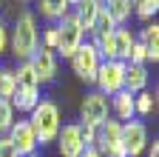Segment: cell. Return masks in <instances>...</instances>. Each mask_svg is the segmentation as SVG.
<instances>
[{
	"mask_svg": "<svg viewBox=\"0 0 159 157\" xmlns=\"http://www.w3.org/2000/svg\"><path fill=\"white\" fill-rule=\"evenodd\" d=\"M37 46H40L37 17L31 12H23V14L17 17L14 29L9 32V49H11V54L17 57L20 63H26V60H31V54H34Z\"/></svg>",
	"mask_w": 159,
	"mask_h": 157,
	"instance_id": "7a4b0ae2",
	"label": "cell"
},
{
	"mask_svg": "<svg viewBox=\"0 0 159 157\" xmlns=\"http://www.w3.org/2000/svg\"><path fill=\"white\" fill-rule=\"evenodd\" d=\"M14 91H17L14 69H0V100H11Z\"/></svg>",
	"mask_w": 159,
	"mask_h": 157,
	"instance_id": "ffe728a7",
	"label": "cell"
},
{
	"mask_svg": "<svg viewBox=\"0 0 159 157\" xmlns=\"http://www.w3.org/2000/svg\"><path fill=\"white\" fill-rule=\"evenodd\" d=\"M111 117V106H108V97L99 94V91H88L83 97V106H80V126H91L99 129L105 120Z\"/></svg>",
	"mask_w": 159,
	"mask_h": 157,
	"instance_id": "8992f818",
	"label": "cell"
},
{
	"mask_svg": "<svg viewBox=\"0 0 159 157\" xmlns=\"http://www.w3.org/2000/svg\"><path fill=\"white\" fill-rule=\"evenodd\" d=\"M9 52V26L0 20V57Z\"/></svg>",
	"mask_w": 159,
	"mask_h": 157,
	"instance_id": "83f0119b",
	"label": "cell"
},
{
	"mask_svg": "<svg viewBox=\"0 0 159 157\" xmlns=\"http://www.w3.org/2000/svg\"><path fill=\"white\" fill-rule=\"evenodd\" d=\"M0 157H20V151L14 149V143L9 140V137L3 134V137H0Z\"/></svg>",
	"mask_w": 159,
	"mask_h": 157,
	"instance_id": "484cf974",
	"label": "cell"
},
{
	"mask_svg": "<svg viewBox=\"0 0 159 157\" xmlns=\"http://www.w3.org/2000/svg\"><path fill=\"white\" fill-rule=\"evenodd\" d=\"M80 157H102V154H99V151H97L94 146H88V149H85L83 154H80Z\"/></svg>",
	"mask_w": 159,
	"mask_h": 157,
	"instance_id": "f546056e",
	"label": "cell"
},
{
	"mask_svg": "<svg viewBox=\"0 0 159 157\" xmlns=\"http://www.w3.org/2000/svg\"><path fill=\"white\" fill-rule=\"evenodd\" d=\"M116 26H114V20L105 14V9H99V14H97V20H94V29H91V37L94 34H108V32H114Z\"/></svg>",
	"mask_w": 159,
	"mask_h": 157,
	"instance_id": "cb8c5ba5",
	"label": "cell"
},
{
	"mask_svg": "<svg viewBox=\"0 0 159 157\" xmlns=\"http://www.w3.org/2000/svg\"><path fill=\"white\" fill-rule=\"evenodd\" d=\"M102 9H105V14L114 20V26H125L131 20V14H134L131 0H102Z\"/></svg>",
	"mask_w": 159,
	"mask_h": 157,
	"instance_id": "5bb4252c",
	"label": "cell"
},
{
	"mask_svg": "<svg viewBox=\"0 0 159 157\" xmlns=\"http://www.w3.org/2000/svg\"><path fill=\"white\" fill-rule=\"evenodd\" d=\"M68 12H71V3H68V0H40V14H43L46 20L60 23Z\"/></svg>",
	"mask_w": 159,
	"mask_h": 157,
	"instance_id": "ac0fdd59",
	"label": "cell"
},
{
	"mask_svg": "<svg viewBox=\"0 0 159 157\" xmlns=\"http://www.w3.org/2000/svg\"><path fill=\"white\" fill-rule=\"evenodd\" d=\"M136 40L145 46V52H148V63H156V60H159V26H156V23L142 26V32L136 34Z\"/></svg>",
	"mask_w": 159,
	"mask_h": 157,
	"instance_id": "9a60e30c",
	"label": "cell"
},
{
	"mask_svg": "<svg viewBox=\"0 0 159 157\" xmlns=\"http://www.w3.org/2000/svg\"><path fill=\"white\" fill-rule=\"evenodd\" d=\"M153 109H156V97H153L151 91H139V94H134V111H136V114L148 117Z\"/></svg>",
	"mask_w": 159,
	"mask_h": 157,
	"instance_id": "44dd1931",
	"label": "cell"
},
{
	"mask_svg": "<svg viewBox=\"0 0 159 157\" xmlns=\"http://www.w3.org/2000/svg\"><path fill=\"white\" fill-rule=\"evenodd\" d=\"M102 157H128L125 146H122V123L119 120H108L97 129V146H94Z\"/></svg>",
	"mask_w": 159,
	"mask_h": 157,
	"instance_id": "5b68a950",
	"label": "cell"
},
{
	"mask_svg": "<svg viewBox=\"0 0 159 157\" xmlns=\"http://www.w3.org/2000/svg\"><path fill=\"white\" fill-rule=\"evenodd\" d=\"M14 106L9 103V100H0V137L3 134H9V129L14 126Z\"/></svg>",
	"mask_w": 159,
	"mask_h": 157,
	"instance_id": "603a6c76",
	"label": "cell"
},
{
	"mask_svg": "<svg viewBox=\"0 0 159 157\" xmlns=\"http://www.w3.org/2000/svg\"><path fill=\"white\" fill-rule=\"evenodd\" d=\"M148 126L142 123V120H128V123H122V146H125V154L128 157H139V154H145V149H148Z\"/></svg>",
	"mask_w": 159,
	"mask_h": 157,
	"instance_id": "ba28073f",
	"label": "cell"
},
{
	"mask_svg": "<svg viewBox=\"0 0 159 157\" xmlns=\"http://www.w3.org/2000/svg\"><path fill=\"white\" fill-rule=\"evenodd\" d=\"M148 66H134V63H125V91L128 94H139V91H148Z\"/></svg>",
	"mask_w": 159,
	"mask_h": 157,
	"instance_id": "7c38bea8",
	"label": "cell"
},
{
	"mask_svg": "<svg viewBox=\"0 0 159 157\" xmlns=\"http://www.w3.org/2000/svg\"><path fill=\"white\" fill-rule=\"evenodd\" d=\"M29 126L37 137V143L40 146H46V143H54L57 140V134L60 129H63V114H60V106L54 100H48V97H40V103L31 109L29 114Z\"/></svg>",
	"mask_w": 159,
	"mask_h": 157,
	"instance_id": "6da1fadb",
	"label": "cell"
},
{
	"mask_svg": "<svg viewBox=\"0 0 159 157\" xmlns=\"http://www.w3.org/2000/svg\"><path fill=\"white\" fill-rule=\"evenodd\" d=\"M99 54L91 43H83L74 54H71V69L74 74L80 77V80H85V83H94V77H97V69H99Z\"/></svg>",
	"mask_w": 159,
	"mask_h": 157,
	"instance_id": "52a82bcc",
	"label": "cell"
},
{
	"mask_svg": "<svg viewBox=\"0 0 159 157\" xmlns=\"http://www.w3.org/2000/svg\"><path fill=\"white\" fill-rule=\"evenodd\" d=\"M6 137L14 143V149L20 151V157H31L37 151V146H40L34 131H31V126H29V120H14V126L9 129Z\"/></svg>",
	"mask_w": 159,
	"mask_h": 157,
	"instance_id": "9c48e42d",
	"label": "cell"
},
{
	"mask_svg": "<svg viewBox=\"0 0 159 157\" xmlns=\"http://www.w3.org/2000/svg\"><path fill=\"white\" fill-rule=\"evenodd\" d=\"M99 9H102V3H99V0H80V3L71 9V12L77 14L80 26L85 29V34H91V29H94V20H97Z\"/></svg>",
	"mask_w": 159,
	"mask_h": 157,
	"instance_id": "4fadbf2b",
	"label": "cell"
},
{
	"mask_svg": "<svg viewBox=\"0 0 159 157\" xmlns=\"http://www.w3.org/2000/svg\"><path fill=\"white\" fill-rule=\"evenodd\" d=\"M145 151H148V157H159V143H156V140H153V143H148V149H145Z\"/></svg>",
	"mask_w": 159,
	"mask_h": 157,
	"instance_id": "f1b7e54d",
	"label": "cell"
},
{
	"mask_svg": "<svg viewBox=\"0 0 159 157\" xmlns=\"http://www.w3.org/2000/svg\"><path fill=\"white\" fill-rule=\"evenodd\" d=\"M31 157H37V154H31Z\"/></svg>",
	"mask_w": 159,
	"mask_h": 157,
	"instance_id": "836d02e7",
	"label": "cell"
},
{
	"mask_svg": "<svg viewBox=\"0 0 159 157\" xmlns=\"http://www.w3.org/2000/svg\"><path fill=\"white\" fill-rule=\"evenodd\" d=\"M68 3H71V9H74V6H77V3H80V0H68Z\"/></svg>",
	"mask_w": 159,
	"mask_h": 157,
	"instance_id": "4dcf8cb0",
	"label": "cell"
},
{
	"mask_svg": "<svg viewBox=\"0 0 159 157\" xmlns=\"http://www.w3.org/2000/svg\"><path fill=\"white\" fill-rule=\"evenodd\" d=\"M80 134H83L85 149H88V146H97V129H91V126H80Z\"/></svg>",
	"mask_w": 159,
	"mask_h": 157,
	"instance_id": "4316f807",
	"label": "cell"
},
{
	"mask_svg": "<svg viewBox=\"0 0 159 157\" xmlns=\"http://www.w3.org/2000/svg\"><path fill=\"white\" fill-rule=\"evenodd\" d=\"M108 106H111V111L119 117V123H128V120H134V117H136V111H134V94H128L125 89L119 91V94H114Z\"/></svg>",
	"mask_w": 159,
	"mask_h": 157,
	"instance_id": "2e32d148",
	"label": "cell"
},
{
	"mask_svg": "<svg viewBox=\"0 0 159 157\" xmlns=\"http://www.w3.org/2000/svg\"><path fill=\"white\" fill-rule=\"evenodd\" d=\"M54 26H57V52L54 54H63V57L71 60V54L85 43V29L80 26V20H77L74 12H68L63 20L54 23Z\"/></svg>",
	"mask_w": 159,
	"mask_h": 157,
	"instance_id": "3957f363",
	"label": "cell"
},
{
	"mask_svg": "<svg viewBox=\"0 0 159 157\" xmlns=\"http://www.w3.org/2000/svg\"><path fill=\"white\" fill-rule=\"evenodd\" d=\"M0 9H3V0H0Z\"/></svg>",
	"mask_w": 159,
	"mask_h": 157,
	"instance_id": "d6a6232c",
	"label": "cell"
},
{
	"mask_svg": "<svg viewBox=\"0 0 159 157\" xmlns=\"http://www.w3.org/2000/svg\"><path fill=\"white\" fill-rule=\"evenodd\" d=\"M29 63H31V69H34V74H37L40 83H51L54 77H57V54L48 52V49H43V46L34 49V54H31Z\"/></svg>",
	"mask_w": 159,
	"mask_h": 157,
	"instance_id": "8fae6325",
	"label": "cell"
},
{
	"mask_svg": "<svg viewBox=\"0 0 159 157\" xmlns=\"http://www.w3.org/2000/svg\"><path fill=\"white\" fill-rule=\"evenodd\" d=\"M134 40H136V34H134L128 26H116V29H114V52H116V60L128 63V54H131Z\"/></svg>",
	"mask_w": 159,
	"mask_h": 157,
	"instance_id": "e0dca14e",
	"label": "cell"
},
{
	"mask_svg": "<svg viewBox=\"0 0 159 157\" xmlns=\"http://www.w3.org/2000/svg\"><path fill=\"white\" fill-rule=\"evenodd\" d=\"M131 6H134V14L139 20H151L159 12V0H131Z\"/></svg>",
	"mask_w": 159,
	"mask_h": 157,
	"instance_id": "7402d4cb",
	"label": "cell"
},
{
	"mask_svg": "<svg viewBox=\"0 0 159 157\" xmlns=\"http://www.w3.org/2000/svg\"><path fill=\"white\" fill-rule=\"evenodd\" d=\"M20 3H31V0H20Z\"/></svg>",
	"mask_w": 159,
	"mask_h": 157,
	"instance_id": "1f68e13d",
	"label": "cell"
},
{
	"mask_svg": "<svg viewBox=\"0 0 159 157\" xmlns=\"http://www.w3.org/2000/svg\"><path fill=\"white\" fill-rule=\"evenodd\" d=\"M94 86L99 94L105 97H114L125 89V63L122 60H105L99 63L97 69V77H94Z\"/></svg>",
	"mask_w": 159,
	"mask_h": 157,
	"instance_id": "277c9868",
	"label": "cell"
},
{
	"mask_svg": "<svg viewBox=\"0 0 159 157\" xmlns=\"http://www.w3.org/2000/svg\"><path fill=\"white\" fill-rule=\"evenodd\" d=\"M99 3H102V0H99Z\"/></svg>",
	"mask_w": 159,
	"mask_h": 157,
	"instance_id": "e575fe53",
	"label": "cell"
},
{
	"mask_svg": "<svg viewBox=\"0 0 159 157\" xmlns=\"http://www.w3.org/2000/svg\"><path fill=\"white\" fill-rule=\"evenodd\" d=\"M14 80H17V89H26V91H40V80H37V74L31 69V63H20L17 71H14Z\"/></svg>",
	"mask_w": 159,
	"mask_h": 157,
	"instance_id": "d6986e66",
	"label": "cell"
},
{
	"mask_svg": "<svg viewBox=\"0 0 159 157\" xmlns=\"http://www.w3.org/2000/svg\"><path fill=\"white\" fill-rule=\"evenodd\" d=\"M40 46L48 49V52H57V26H48L43 32V43H40Z\"/></svg>",
	"mask_w": 159,
	"mask_h": 157,
	"instance_id": "d4e9b609",
	"label": "cell"
},
{
	"mask_svg": "<svg viewBox=\"0 0 159 157\" xmlns=\"http://www.w3.org/2000/svg\"><path fill=\"white\" fill-rule=\"evenodd\" d=\"M54 143L60 146V154H63V157H80L85 151L83 134H80V123H66L63 129H60Z\"/></svg>",
	"mask_w": 159,
	"mask_h": 157,
	"instance_id": "30bf717a",
	"label": "cell"
}]
</instances>
